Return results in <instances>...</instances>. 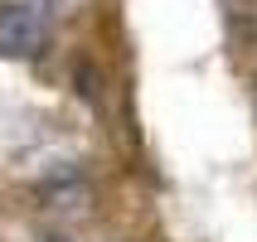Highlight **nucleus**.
Returning a JSON list of instances; mask_svg holds the SVG:
<instances>
[{
  "label": "nucleus",
  "mask_w": 257,
  "mask_h": 242,
  "mask_svg": "<svg viewBox=\"0 0 257 242\" xmlns=\"http://www.w3.org/2000/svg\"><path fill=\"white\" fill-rule=\"evenodd\" d=\"M49 49V20H44L39 5H25V0H5L0 5V58H15V63H34Z\"/></svg>",
  "instance_id": "f257e3e1"
},
{
  "label": "nucleus",
  "mask_w": 257,
  "mask_h": 242,
  "mask_svg": "<svg viewBox=\"0 0 257 242\" xmlns=\"http://www.w3.org/2000/svg\"><path fill=\"white\" fill-rule=\"evenodd\" d=\"M44 5H49V10H73L78 0H44Z\"/></svg>",
  "instance_id": "f03ea898"
},
{
  "label": "nucleus",
  "mask_w": 257,
  "mask_h": 242,
  "mask_svg": "<svg viewBox=\"0 0 257 242\" xmlns=\"http://www.w3.org/2000/svg\"><path fill=\"white\" fill-rule=\"evenodd\" d=\"M49 242H63V237H49Z\"/></svg>",
  "instance_id": "7ed1b4c3"
}]
</instances>
